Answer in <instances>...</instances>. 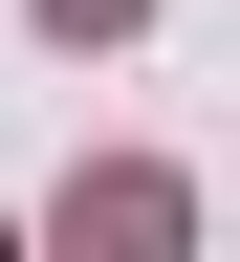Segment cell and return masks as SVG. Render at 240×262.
<instances>
[{"label":"cell","instance_id":"6da1fadb","mask_svg":"<svg viewBox=\"0 0 240 262\" xmlns=\"http://www.w3.org/2000/svg\"><path fill=\"white\" fill-rule=\"evenodd\" d=\"M44 22H66V44H110V22H131V0H44Z\"/></svg>","mask_w":240,"mask_h":262}]
</instances>
